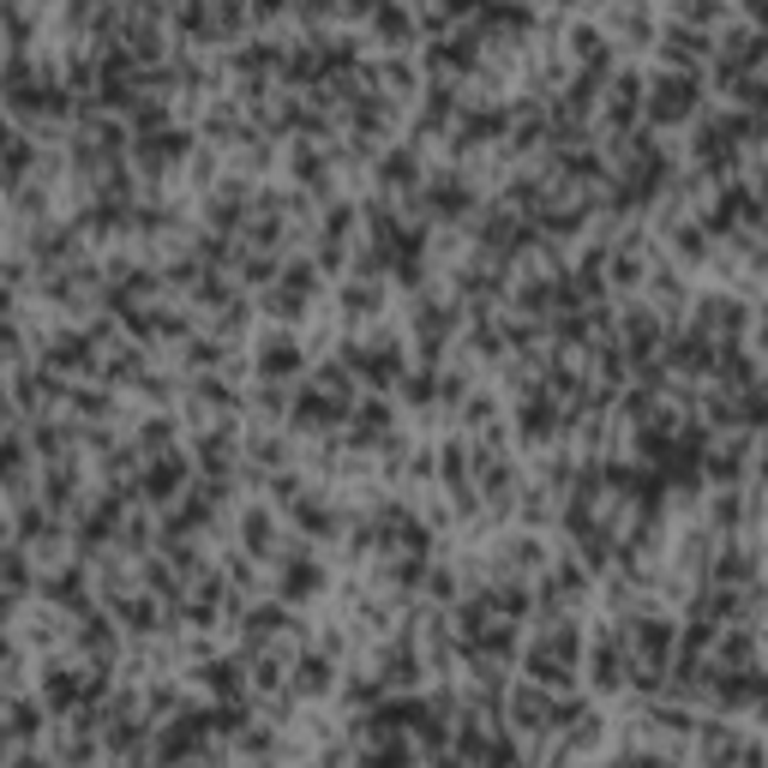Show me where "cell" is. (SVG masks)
I'll list each match as a JSON object with an SVG mask.
<instances>
[{
	"label": "cell",
	"instance_id": "1",
	"mask_svg": "<svg viewBox=\"0 0 768 768\" xmlns=\"http://www.w3.org/2000/svg\"><path fill=\"white\" fill-rule=\"evenodd\" d=\"M696 73H654L649 78V96H642V115L654 120V127H684V120L696 115Z\"/></svg>",
	"mask_w": 768,
	"mask_h": 768
},
{
	"label": "cell",
	"instance_id": "2",
	"mask_svg": "<svg viewBox=\"0 0 768 768\" xmlns=\"http://www.w3.org/2000/svg\"><path fill=\"white\" fill-rule=\"evenodd\" d=\"M553 715H558V703L541 691V684H516V696H511V726H516V733L541 738L546 726H558Z\"/></svg>",
	"mask_w": 768,
	"mask_h": 768
},
{
	"label": "cell",
	"instance_id": "3",
	"mask_svg": "<svg viewBox=\"0 0 768 768\" xmlns=\"http://www.w3.org/2000/svg\"><path fill=\"white\" fill-rule=\"evenodd\" d=\"M288 373H300V342L288 331H265V342H258V378L282 384Z\"/></svg>",
	"mask_w": 768,
	"mask_h": 768
},
{
	"label": "cell",
	"instance_id": "4",
	"mask_svg": "<svg viewBox=\"0 0 768 768\" xmlns=\"http://www.w3.org/2000/svg\"><path fill=\"white\" fill-rule=\"evenodd\" d=\"M181 487H186V462L181 457H162V462H150V469H145V499L150 504H169Z\"/></svg>",
	"mask_w": 768,
	"mask_h": 768
},
{
	"label": "cell",
	"instance_id": "5",
	"mask_svg": "<svg viewBox=\"0 0 768 768\" xmlns=\"http://www.w3.org/2000/svg\"><path fill=\"white\" fill-rule=\"evenodd\" d=\"M282 600H307V595H319L324 588V570L319 565H307V558H295V565H282Z\"/></svg>",
	"mask_w": 768,
	"mask_h": 768
},
{
	"label": "cell",
	"instance_id": "6",
	"mask_svg": "<svg viewBox=\"0 0 768 768\" xmlns=\"http://www.w3.org/2000/svg\"><path fill=\"white\" fill-rule=\"evenodd\" d=\"M415 174H420V157H415V145H396L391 157L378 162V181H384V186H408Z\"/></svg>",
	"mask_w": 768,
	"mask_h": 768
},
{
	"label": "cell",
	"instance_id": "7",
	"mask_svg": "<svg viewBox=\"0 0 768 768\" xmlns=\"http://www.w3.org/2000/svg\"><path fill=\"white\" fill-rule=\"evenodd\" d=\"M246 546H253V553H270V546H277V516H270L265 504L246 511Z\"/></svg>",
	"mask_w": 768,
	"mask_h": 768
},
{
	"label": "cell",
	"instance_id": "8",
	"mask_svg": "<svg viewBox=\"0 0 768 768\" xmlns=\"http://www.w3.org/2000/svg\"><path fill=\"white\" fill-rule=\"evenodd\" d=\"M324 684H331V661L307 654V661H300V672H295V691H300V696H319Z\"/></svg>",
	"mask_w": 768,
	"mask_h": 768
}]
</instances>
